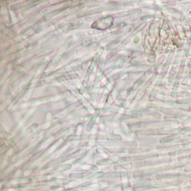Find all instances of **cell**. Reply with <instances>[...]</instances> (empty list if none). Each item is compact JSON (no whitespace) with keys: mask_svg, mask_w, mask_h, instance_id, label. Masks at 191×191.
I'll return each mask as SVG.
<instances>
[{"mask_svg":"<svg viewBox=\"0 0 191 191\" xmlns=\"http://www.w3.org/2000/svg\"><path fill=\"white\" fill-rule=\"evenodd\" d=\"M151 180L149 179H140L138 180H137V181H135V183L136 184H145L147 183H148L149 181H150Z\"/></svg>","mask_w":191,"mask_h":191,"instance_id":"4316f807","label":"cell"},{"mask_svg":"<svg viewBox=\"0 0 191 191\" xmlns=\"http://www.w3.org/2000/svg\"><path fill=\"white\" fill-rule=\"evenodd\" d=\"M66 9V8L65 9H60V10H58V11H56V12H52L50 14H48L47 15H46V20H49L51 19L52 18H53V17H55L56 16H57V15H58V14H60V13H61L62 12L64 11Z\"/></svg>","mask_w":191,"mask_h":191,"instance_id":"9a60e30c","label":"cell"},{"mask_svg":"<svg viewBox=\"0 0 191 191\" xmlns=\"http://www.w3.org/2000/svg\"><path fill=\"white\" fill-rule=\"evenodd\" d=\"M82 186H85L90 189H99L101 188V184L99 183H84V184H82Z\"/></svg>","mask_w":191,"mask_h":191,"instance_id":"30bf717a","label":"cell"},{"mask_svg":"<svg viewBox=\"0 0 191 191\" xmlns=\"http://www.w3.org/2000/svg\"><path fill=\"white\" fill-rule=\"evenodd\" d=\"M113 18L111 16H109L96 21L93 24L92 27L96 29L104 30L110 27V26L113 24Z\"/></svg>","mask_w":191,"mask_h":191,"instance_id":"6da1fadb","label":"cell"},{"mask_svg":"<svg viewBox=\"0 0 191 191\" xmlns=\"http://www.w3.org/2000/svg\"><path fill=\"white\" fill-rule=\"evenodd\" d=\"M52 140H53V138H49V140H46V141H45V142L44 143V144H43L42 145V146H41V147H40V148H41V149H44V148H45V147H46V146H47V145H48L50 144V143H51V142L52 141Z\"/></svg>","mask_w":191,"mask_h":191,"instance_id":"f1b7e54d","label":"cell"},{"mask_svg":"<svg viewBox=\"0 0 191 191\" xmlns=\"http://www.w3.org/2000/svg\"><path fill=\"white\" fill-rule=\"evenodd\" d=\"M130 115H131L132 117H134V118H141L142 117V114L139 113V112H137L131 111V113H130Z\"/></svg>","mask_w":191,"mask_h":191,"instance_id":"484cf974","label":"cell"},{"mask_svg":"<svg viewBox=\"0 0 191 191\" xmlns=\"http://www.w3.org/2000/svg\"><path fill=\"white\" fill-rule=\"evenodd\" d=\"M68 130V129H67V128H65V129H62L61 130H60V131L58 132V133H57V134H56V137H60L62 135H64V134H65L67 131Z\"/></svg>","mask_w":191,"mask_h":191,"instance_id":"83f0119b","label":"cell"},{"mask_svg":"<svg viewBox=\"0 0 191 191\" xmlns=\"http://www.w3.org/2000/svg\"><path fill=\"white\" fill-rule=\"evenodd\" d=\"M47 64V61H44V62H43L41 64V66L40 67V68H38V71H40V72H41V71H42V69L45 68V67L46 66V64Z\"/></svg>","mask_w":191,"mask_h":191,"instance_id":"e575fe53","label":"cell"},{"mask_svg":"<svg viewBox=\"0 0 191 191\" xmlns=\"http://www.w3.org/2000/svg\"><path fill=\"white\" fill-rule=\"evenodd\" d=\"M98 60H99V58L97 57V56H95L94 59H93V61L92 62V63H91V64H90L89 68V69H88V72H87V75H90V73L93 72V69H94V67H96V66L97 63V62H98Z\"/></svg>","mask_w":191,"mask_h":191,"instance_id":"4fadbf2b","label":"cell"},{"mask_svg":"<svg viewBox=\"0 0 191 191\" xmlns=\"http://www.w3.org/2000/svg\"><path fill=\"white\" fill-rule=\"evenodd\" d=\"M145 24H146V23H144L141 24L140 25H138V27H137L135 29H134V32H137V31H139L141 29H142V28L144 27V25H145Z\"/></svg>","mask_w":191,"mask_h":191,"instance_id":"d590c367","label":"cell"},{"mask_svg":"<svg viewBox=\"0 0 191 191\" xmlns=\"http://www.w3.org/2000/svg\"><path fill=\"white\" fill-rule=\"evenodd\" d=\"M13 69V64H10L9 66H8L7 69L5 71V72L3 73V75H2L1 78H0V84H3L4 83V82L6 80V78H7L10 75V73H12Z\"/></svg>","mask_w":191,"mask_h":191,"instance_id":"3957f363","label":"cell"},{"mask_svg":"<svg viewBox=\"0 0 191 191\" xmlns=\"http://www.w3.org/2000/svg\"><path fill=\"white\" fill-rule=\"evenodd\" d=\"M111 160L113 161H114L115 162H123V160L120 159V158H118L117 157H113L111 158Z\"/></svg>","mask_w":191,"mask_h":191,"instance_id":"836d02e7","label":"cell"},{"mask_svg":"<svg viewBox=\"0 0 191 191\" xmlns=\"http://www.w3.org/2000/svg\"><path fill=\"white\" fill-rule=\"evenodd\" d=\"M3 32L5 34H6V35L10 37L13 39V40L15 41L18 42V41L21 40V38L19 37V36L17 35L16 33H15L14 32L12 31L11 30L9 29H8V28H5V29H4Z\"/></svg>","mask_w":191,"mask_h":191,"instance_id":"52a82bcc","label":"cell"},{"mask_svg":"<svg viewBox=\"0 0 191 191\" xmlns=\"http://www.w3.org/2000/svg\"><path fill=\"white\" fill-rule=\"evenodd\" d=\"M121 166L123 167V168H124L129 169V168H131V165L129 164H123L122 165H121Z\"/></svg>","mask_w":191,"mask_h":191,"instance_id":"f35d334b","label":"cell"},{"mask_svg":"<svg viewBox=\"0 0 191 191\" xmlns=\"http://www.w3.org/2000/svg\"><path fill=\"white\" fill-rule=\"evenodd\" d=\"M82 24V23H81V22H78V23H76L71 24L68 25V29H69V30L74 29H75V28L80 27V26Z\"/></svg>","mask_w":191,"mask_h":191,"instance_id":"44dd1931","label":"cell"},{"mask_svg":"<svg viewBox=\"0 0 191 191\" xmlns=\"http://www.w3.org/2000/svg\"><path fill=\"white\" fill-rule=\"evenodd\" d=\"M2 10H3V13L5 20L6 22H9V13L7 4H6V1L3 2V4H2Z\"/></svg>","mask_w":191,"mask_h":191,"instance_id":"5b68a950","label":"cell"},{"mask_svg":"<svg viewBox=\"0 0 191 191\" xmlns=\"http://www.w3.org/2000/svg\"><path fill=\"white\" fill-rule=\"evenodd\" d=\"M97 92H94L93 95H92V102H94L97 99Z\"/></svg>","mask_w":191,"mask_h":191,"instance_id":"ab89813d","label":"cell"},{"mask_svg":"<svg viewBox=\"0 0 191 191\" xmlns=\"http://www.w3.org/2000/svg\"><path fill=\"white\" fill-rule=\"evenodd\" d=\"M31 94H32V90H28L27 92L25 94L24 97H23V101H28V100L29 99Z\"/></svg>","mask_w":191,"mask_h":191,"instance_id":"f546056e","label":"cell"},{"mask_svg":"<svg viewBox=\"0 0 191 191\" xmlns=\"http://www.w3.org/2000/svg\"><path fill=\"white\" fill-rule=\"evenodd\" d=\"M70 77L71 78H73V79H74V78H77L78 77V75L76 74V73H73V74H71L70 75Z\"/></svg>","mask_w":191,"mask_h":191,"instance_id":"f6af8a7d","label":"cell"},{"mask_svg":"<svg viewBox=\"0 0 191 191\" xmlns=\"http://www.w3.org/2000/svg\"><path fill=\"white\" fill-rule=\"evenodd\" d=\"M94 3H91V4H90V5H88V6H91V7H92V6H94L98 5L99 4L98 3H97H97H96V4H94Z\"/></svg>","mask_w":191,"mask_h":191,"instance_id":"7bdbcfd3","label":"cell"},{"mask_svg":"<svg viewBox=\"0 0 191 191\" xmlns=\"http://www.w3.org/2000/svg\"><path fill=\"white\" fill-rule=\"evenodd\" d=\"M20 96H21V94H18V95H17V96H16V97H15V98L13 100V101L12 102H10V103L9 104V105H8V107H7V109H10V108H11L13 106L14 104L16 102V101H17V100H18L19 98V97H20Z\"/></svg>","mask_w":191,"mask_h":191,"instance_id":"cb8c5ba5","label":"cell"},{"mask_svg":"<svg viewBox=\"0 0 191 191\" xmlns=\"http://www.w3.org/2000/svg\"><path fill=\"white\" fill-rule=\"evenodd\" d=\"M53 97H49L44 98L36 100V101H32L30 103H29V104H30V105H39V104L44 103H45V102H47L52 101H53Z\"/></svg>","mask_w":191,"mask_h":191,"instance_id":"ba28073f","label":"cell"},{"mask_svg":"<svg viewBox=\"0 0 191 191\" xmlns=\"http://www.w3.org/2000/svg\"><path fill=\"white\" fill-rule=\"evenodd\" d=\"M144 80H145V79H144V78H143V77L140 78V79L138 80V81L137 82V83H136L135 85H134V87H133V89H134V90H136V89H137L138 87H140L141 85V84H142L143 83H144Z\"/></svg>","mask_w":191,"mask_h":191,"instance_id":"ffe728a7","label":"cell"},{"mask_svg":"<svg viewBox=\"0 0 191 191\" xmlns=\"http://www.w3.org/2000/svg\"><path fill=\"white\" fill-rule=\"evenodd\" d=\"M113 120L112 118H111V117H106V118H103V122H110V121H112Z\"/></svg>","mask_w":191,"mask_h":191,"instance_id":"74e56055","label":"cell"},{"mask_svg":"<svg viewBox=\"0 0 191 191\" xmlns=\"http://www.w3.org/2000/svg\"><path fill=\"white\" fill-rule=\"evenodd\" d=\"M96 116H98L99 115V114H100V110H97L96 111Z\"/></svg>","mask_w":191,"mask_h":191,"instance_id":"bcb514c9","label":"cell"},{"mask_svg":"<svg viewBox=\"0 0 191 191\" xmlns=\"http://www.w3.org/2000/svg\"><path fill=\"white\" fill-rule=\"evenodd\" d=\"M37 1H28L27 2H25V3H22L20 5V8L22 9H24L27 7H28V6L31 5L32 4H34V3H36Z\"/></svg>","mask_w":191,"mask_h":191,"instance_id":"ac0fdd59","label":"cell"},{"mask_svg":"<svg viewBox=\"0 0 191 191\" xmlns=\"http://www.w3.org/2000/svg\"><path fill=\"white\" fill-rule=\"evenodd\" d=\"M0 132H1V133H5V129H4V127L2 126L1 123H0Z\"/></svg>","mask_w":191,"mask_h":191,"instance_id":"b9f144b4","label":"cell"},{"mask_svg":"<svg viewBox=\"0 0 191 191\" xmlns=\"http://www.w3.org/2000/svg\"><path fill=\"white\" fill-rule=\"evenodd\" d=\"M73 41V36H70L68 37L67 39L66 40L65 42L64 43V44L62 45V46L61 47V49L63 50H65L66 49L68 48L69 47V45L71 44V43Z\"/></svg>","mask_w":191,"mask_h":191,"instance_id":"5bb4252c","label":"cell"},{"mask_svg":"<svg viewBox=\"0 0 191 191\" xmlns=\"http://www.w3.org/2000/svg\"><path fill=\"white\" fill-rule=\"evenodd\" d=\"M58 80L60 82L65 81V78L64 77H60L58 78Z\"/></svg>","mask_w":191,"mask_h":191,"instance_id":"ee69618b","label":"cell"},{"mask_svg":"<svg viewBox=\"0 0 191 191\" xmlns=\"http://www.w3.org/2000/svg\"><path fill=\"white\" fill-rule=\"evenodd\" d=\"M125 158H127V160L128 161H137L142 159V157L141 156H129V157H127Z\"/></svg>","mask_w":191,"mask_h":191,"instance_id":"603a6c76","label":"cell"},{"mask_svg":"<svg viewBox=\"0 0 191 191\" xmlns=\"http://www.w3.org/2000/svg\"><path fill=\"white\" fill-rule=\"evenodd\" d=\"M92 125L90 124V123H89V124L87 125V126H86V129L88 130V131H90V130H91V129H92Z\"/></svg>","mask_w":191,"mask_h":191,"instance_id":"60d3db41","label":"cell"},{"mask_svg":"<svg viewBox=\"0 0 191 191\" xmlns=\"http://www.w3.org/2000/svg\"><path fill=\"white\" fill-rule=\"evenodd\" d=\"M112 162H113V161H112L111 160L103 159V160H99L97 162V164L99 165L103 166V165H106L112 164Z\"/></svg>","mask_w":191,"mask_h":191,"instance_id":"e0dca14e","label":"cell"},{"mask_svg":"<svg viewBox=\"0 0 191 191\" xmlns=\"http://www.w3.org/2000/svg\"><path fill=\"white\" fill-rule=\"evenodd\" d=\"M82 47H83V45H82L81 44L80 45H77V46H76V47H74L73 48L70 49V51H69L68 52H66V53H65V54H64V55H63V56H62V57L64 58H69V56H71L72 55H73V54L75 53L78 50L80 49H81Z\"/></svg>","mask_w":191,"mask_h":191,"instance_id":"8fae6325","label":"cell"},{"mask_svg":"<svg viewBox=\"0 0 191 191\" xmlns=\"http://www.w3.org/2000/svg\"><path fill=\"white\" fill-rule=\"evenodd\" d=\"M116 68H117V66L115 64L111 65V66H110L109 67H108L107 69H106V70L105 71V72H104V74H105V75L109 74V73L112 72V71L114 70Z\"/></svg>","mask_w":191,"mask_h":191,"instance_id":"d6986e66","label":"cell"},{"mask_svg":"<svg viewBox=\"0 0 191 191\" xmlns=\"http://www.w3.org/2000/svg\"><path fill=\"white\" fill-rule=\"evenodd\" d=\"M54 49L52 48H47L43 49H41L40 51H38L36 52V55L37 56H42L48 54H51L53 52Z\"/></svg>","mask_w":191,"mask_h":191,"instance_id":"9c48e42d","label":"cell"},{"mask_svg":"<svg viewBox=\"0 0 191 191\" xmlns=\"http://www.w3.org/2000/svg\"><path fill=\"white\" fill-rule=\"evenodd\" d=\"M61 59V55H59V54L56 56V58L54 59L52 61V64L53 66H57V65L59 63Z\"/></svg>","mask_w":191,"mask_h":191,"instance_id":"7402d4cb","label":"cell"},{"mask_svg":"<svg viewBox=\"0 0 191 191\" xmlns=\"http://www.w3.org/2000/svg\"><path fill=\"white\" fill-rule=\"evenodd\" d=\"M66 191H79L77 189H68Z\"/></svg>","mask_w":191,"mask_h":191,"instance_id":"7dc6e473","label":"cell"},{"mask_svg":"<svg viewBox=\"0 0 191 191\" xmlns=\"http://www.w3.org/2000/svg\"><path fill=\"white\" fill-rule=\"evenodd\" d=\"M81 101H78L77 102H76L73 103V105H70L69 107L67 108L66 110V112H70L71 111H72L73 110L75 109L78 106H79L80 105H81Z\"/></svg>","mask_w":191,"mask_h":191,"instance_id":"2e32d148","label":"cell"},{"mask_svg":"<svg viewBox=\"0 0 191 191\" xmlns=\"http://www.w3.org/2000/svg\"><path fill=\"white\" fill-rule=\"evenodd\" d=\"M38 20V18L37 17H36V18H33L32 20H30L29 21H28V22L27 23H26L25 24L23 25V28H25V27H29V26H30L31 25H33V24L36 22V21H37Z\"/></svg>","mask_w":191,"mask_h":191,"instance_id":"d4e9b609","label":"cell"},{"mask_svg":"<svg viewBox=\"0 0 191 191\" xmlns=\"http://www.w3.org/2000/svg\"><path fill=\"white\" fill-rule=\"evenodd\" d=\"M23 72H23V71H18V72H17L16 73H15L14 75H13L12 77H11L10 78H9V79L7 81L8 83L10 84V83H12L13 82L16 81L17 79H18L19 78H20L21 76L23 74Z\"/></svg>","mask_w":191,"mask_h":191,"instance_id":"7c38bea8","label":"cell"},{"mask_svg":"<svg viewBox=\"0 0 191 191\" xmlns=\"http://www.w3.org/2000/svg\"><path fill=\"white\" fill-rule=\"evenodd\" d=\"M105 146H135L137 145L136 141H124L120 143H114L111 142H101Z\"/></svg>","mask_w":191,"mask_h":191,"instance_id":"7a4b0ae2","label":"cell"},{"mask_svg":"<svg viewBox=\"0 0 191 191\" xmlns=\"http://www.w3.org/2000/svg\"><path fill=\"white\" fill-rule=\"evenodd\" d=\"M70 168H71V165L70 164H64V165H61L58 166L56 168H53L51 170V172H61L63 171H65L67 170H69Z\"/></svg>","mask_w":191,"mask_h":191,"instance_id":"277c9868","label":"cell"},{"mask_svg":"<svg viewBox=\"0 0 191 191\" xmlns=\"http://www.w3.org/2000/svg\"><path fill=\"white\" fill-rule=\"evenodd\" d=\"M93 42V39L92 38H90V39H88V40L85 41V42L82 43L81 44L83 45V46H85V45H87L88 44H89L90 43H92Z\"/></svg>","mask_w":191,"mask_h":191,"instance_id":"d6a6232c","label":"cell"},{"mask_svg":"<svg viewBox=\"0 0 191 191\" xmlns=\"http://www.w3.org/2000/svg\"><path fill=\"white\" fill-rule=\"evenodd\" d=\"M32 31H33V28H29V29H28V30H27V31H25L24 32H21L20 34L22 36H26V35H27V34H29L30 32H32Z\"/></svg>","mask_w":191,"mask_h":191,"instance_id":"1f68e13d","label":"cell"},{"mask_svg":"<svg viewBox=\"0 0 191 191\" xmlns=\"http://www.w3.org/2000/svg\"><path fill=\"white\" fill-rule=\"evenodd\" d=\"M19 5H20V4H15V5H12V6H10V9L11 10H12V11H15V10H16L18 9Z\"/></svg>","mask_w":191,"mask_h":191,"instance_id":"8d00e7d4","label":"cell"},{"mask_svg":"<svg viewBox=\"0 0 191 191\" xmlns=\"http://www.w3.org/2000/svg\"><path fill=\"white\" fill-rule=\"evenodd\" d=\"M45 3H40L37 4V5H35L34 6H32V7L30 8L29 9H28L27 10H25V11H24L22 13V14H21V15H22V16L25 17L27 16H28V14H29L30 13H32L33 12H34V10H36V9H38L39 8H40L41 6H43L44 5H45Z\"/></svg>","mask_w":191,"mask_h":191,"instance_id":"8992f818","label":"cell"},{"mask_svg":"<svg viewBox=\"0 0 191 191\" xmlns=\"http://www.w3.org/2000/svg\"><path fill=\"white\" fill-rule=\"evenodd\" d=\"M82 183V181H81V180H76V181L70 182V183H69L68 185H70V186H75V185H79V184H80V183Z\"/></svg>","mask_w":191,"mask_h":191,"instance_id":"4dcf8cb0","label":"cell"}]
</instances>
